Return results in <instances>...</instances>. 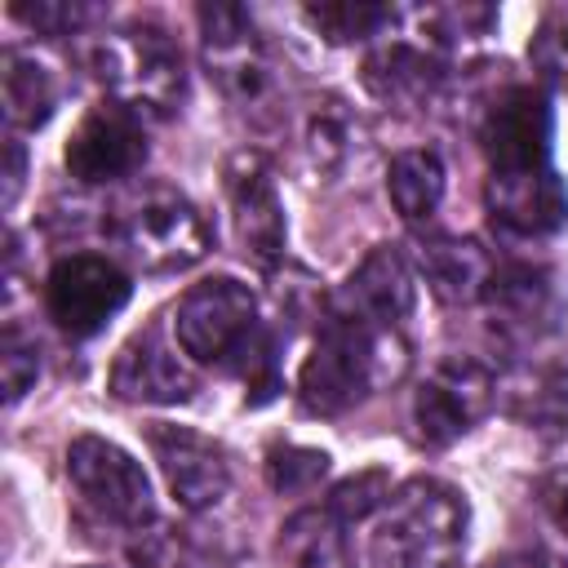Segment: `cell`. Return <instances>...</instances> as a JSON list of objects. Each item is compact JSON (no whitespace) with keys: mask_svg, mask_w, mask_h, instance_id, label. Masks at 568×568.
<instances>
[{"mask_svg":"<svg viewBox=\"0 0 568 568\" xmlns=\"http://www.w3.org/2000/svg\"><path fill=\"white\" fill-rule=\"evenodd\" d=\"M302 18L328 40V44H355L368 36H382V27L395 22L390 4H364V0H337V4H306Z\"/></svg>","mask_w":568,"mask_h":568,"instance_id":"cell-26","label":"cell"},{"mask_svg":"<svg viewBox=\"0 0 568 568\" xmlns=\"http://www.w3.org/2000/svg\"><path fill=\"white\" fill-rule=\"evenodd\" d=\"M506 413L541 439H564L568 435V368H555V364L519 368L506 382Z\"/></svg>","mask_w":568,"mask_h":568,"instance_id":"cell-20","label":"cell"},{"mask_svg":"<svg viewBox=\"0 0 568 568\" xmlns=\"http://www.w3.org/2000/svg\"><path fill=\"white\" fill-rule=\"evenodd\" d=\"M4 155H9V169H4V204H13L18 200V191H22V169H27V160H22V146L9 138V146H4Z\"/></svg>","mask_w":568,"mask_h":568,"instance_id":"cell-33","label":"cell"},{"mask_svg":"<svg viewBox=\"0 0 568 568\" xmlns=\"http://www.w3.org/2000/svg\"><path fill=\"white\" fill-rule=\"evenodd\" d=\"M470 532L466 493L417 475L390 493L373 532V568H462Z\"/></svg>","mask_w":568,"mask_h":568,"instance_id":"cell-3","label":"cell"},{"mask_svg":"<svg viewBox=\"0 0 568 568\" xmlns=\"http://www.w3.org/2000/svg\"><path fill=\"white\" fill-rule=\"evenodd\" d=\"M89 62L102 89L111 93V102L129 106L133 115H164L182 102V89H186L182 49L169 40V31L151 22L106 31L93 44Z\"/></svg>","mask_w":568,"mask_h":568,"instance_id":"cell-4","label":"cell"},{"mask_svg":"<svg viewBox=\"0 0 568 568\" xmlns=\"http://www.w3.org/2000/svg\"><path fill=\"white\" fill-rule=\"evenodd\" d=\"M173 333L191 364L235 373L253 390V404H266L280 390L275 333L257 315V297L248 284L231 275L191 284L173 311Z\"/></svg>","mask_w":568,"mask_h":568,"instance_id":"cell-1","label":"cell"},{"mask_svg":"<svg viewBox=\"0 0 568 568\" xmlns=\"http://www.w3.org/2000/svg\"><path fill=\"white\" fill-rule=\"evenodd\" d=\"M146 448L169 484V493L178 497L182 510H209L226 497L231 488V462L226 448L191 426H169V422H151L146 426Z\"/></svg>","mask_w":568,"mask_h":568,"instance_id":"cell-12","label":"cell"},{"mask_svg":"<svg viewBox=\"0 0 568 568\" xmlns=\"http://www.w3.org/2000/svg\"><path fill=\"white\" fill-rule=\"evenodd\" d=\"M0 373H4V399L18 404L36 377H40V346L36 337H27L18 324L4 328V342H0Z\"/></svg>","mask_w":568,"mask_h":568,"instance_id":"cell-30","label":"cell"},{"mask_svg":"<svg viewBox=\"0 0 568 568\" xmlns=\"http://www.w3.org/2000/svg\"><path fill=\"white\" fill-rule=\"evenodd\" d=\"M346 524L328 506L297 510L275 541V568H351Z\"/></svg>","mask_w":568,"mask_h":568,"instance_id":"cell-21","label":"cell"},{"mask_svg":"<svg viewBox=\"0 0 568 568\" xmlns=\"http://www.w3.org/2000/svg\"><path fill=\"white\" fill-rule=\"evenodd\" d=\"M195 18H200L209 80L240 115L262 120L280 102V75L262 36L253 31V18L240 4H200Z\"/></svg>","mask_w":568,"mask_h":568,"instance_id":"cell-5","label":"cell"},{"mask_svg":"<svg viewBox=\"0 0 568 568\" xmlns=\"http://www.w3.org/2000/svg\"><path fill=\"white\" fill-rule=\"evenodd\" d=\"M413 359L408 333L390 324H359L337 311L320 315L311 355L297 373V399L315 417H342L364 404L373 390H386L404 377Z\"/></svg>","mask_w":568,"mask_h":568,"instance_id":"cell-2","label":"cell"},{"mask_svg":"<svg viewBox=\"0 0 568 568\" xmlns=\"http://www.w3.org/2000/svg\"><path fill=\"white\" fill-rule=\"evenodd\" d=\"M364 84L386 106L422 111L444 89V58L417 40H386L364 58Z\"/></svg>","mask_w":568,"mask_h":568,"instance_id":"cell-18","label":"cell"},{"mask_svg":"<svg viewBox=\"0 0 568 568\" xmlns=\"http://www.w3.org/2000/svg\"><path fill=\"white\" fill-rule=\"evenodd\" d=\"M541 506L555 519V528L568 537V466H559V470H550L541 479Z\"/></svg>","mask_w":568,"mask_h":568,"instance_id":"cell-32","label":"cell"},{"mask_svg":"<svg viewBox=\"0 0 568 568\" xmlns=\"http://www.w3.org/2000/svg\"><path fill=\"white\" fill-rule=\"evenodd\" d=\"M133 284L124 266L98 253H71L53 262L44 275V311L67 337H93L102 333L129 302Z\"/></svg>","mask_w":568,"mask_h":568,"instance_id":"cell-9","label":"cell"},{"mask_svg":"<svg viewBox=\"0 0 568 568\" xmlns=\"http://www.w3.org/2000/svg\"><path fill=\"white\" fill-rule=\"evenodd\" d=\"M106 386L124 404H160V408H169V404H186L200 390V377H195V368H191L182 346H173L160 328H142L120 346Z\"/></svg>","mask_w":568,"mask_h":568,"instance_id":"cell-15","label":"cell"},{"mask_svg":"<svg viewBox=\"0 0 568 568\" xmlns=\"http://www.w3.org/2000/svg\"><path fill=\"white\" fill-rule=\"evenodd\" d=\"M493 568H550L541 555H506V559H497Z\"/></svg>","mask_w":568,"mask_h":568,"instance_id":"cell-34","label":"cell"},{"mask_svg":"<svg viewBox=\"0 0 568 568\" xmlns=\"http://www.w3.org/2000/svg\"><path fill=\"white\" fill-rule=\"evenodd\" d=\"M550 102L532 84L501 89L479 120V146L488 160V173H524L550 164Z\"/></svg>","mask_w":568,"mask_h":568,"instance_id":"cell-10","label":"cell"},{"mask_svg":"<svg viewBox=\"0 0 568 568\" xmlns=\"http://www.w3.org/2000/svg\"><path fill=\"white\" fill-rule=\"evenodd\" d=\"M417 271L444 306H470V302H484L488 280H493L497 266H493V257L484 253L479 240L422 235L417 240Z\"/></svg>","mask_w":568,"mask_h":568,"instance_id":"cell-19","label":"cell"},{"mask_svg":"<svg viewBox=\"0 0 568 568\" xmlns=\"http://www.w3.org/2000/svg\"><path fill=\"white\" fill-rule=\"evenodd\" d=\"M226 204H231V226L240 240V253L253 257L262 271H271L284 257V204L275 191V178L257 151H240L226 164Z\"/></svg>","mask_w":568,"mask_h":568,"instance_id":"cell-14","label":"cell"},{"mask_svg":"<svg viewBox=\"0 0 568 568\" xmlns=\"http://www.w3.org/2000/svg\"><path fill=\"white\" fill-rule=\"evenodd\" d=\"M484 200L493 222L510 235H550L568 222V186L550 164L524 173H488Z\"/></svg>","mask_w":568,"mask_h":568,"instance_id":"cell-17","label":"cell"},{"mask_svg":"<svg viewBox=\"0 0 568 568\" xmlns=\"http://www.w3.org/2000/svg\"><path fill=\"white\" fill-rule=\"evenodd\" d=\"M493 399L497 377L470 355H448L426 373V382L413 395V430L426 448H448L484 422Z\"/></svg>","mask_w":568,"mask_h":568,"instance_id":"cell-8","label":"cell"},{"mask_svg":"<svg viewBox=\"0 0 568 568\" xmlns=\"http://www.w3.org/2000/svg\"><path fill=\"white\" fill-rule=\"evenodd\" d=\"M355 142H359V129H355V115L346 111V102L337 98H324L306 111V124H302V151H306V164L320 173V178H337L351 155H355Z\"/></svg>","mask_w":568,"mask_h":568,"instance_id":"cell-25","label":"cell"},{"mask_svg":"<svg viewBox=\"0 0 568 568\" xmlns=\"http://www.w3.org/2000/svg\"><path fill=\"white\" fill-rule=\"evenodd\" d=\"M386 195L395 204V213L408 226H422L435 217L439 200H444V160L430 146H408L390 160L386 169Z\"/></svg>","mask_w":568,"mask_h":568,"instance_id":"cell-22","label":"cell"},{"mask_svg":"<svg viewBox=\"0 0 568 568\" xmlns=\"http://www.w3.org/2000/svg\"><path fill=\"white\" fill-rule=\"evenodd\" d=\"M413 266L404 262L399 248L390 244H377L351 275L346 284L333 293L328 311L346 315V320H359V324H390V328H404V320L413 315Z\"/></svg>","mask_w":568,"mask_h":568,"instance_id":"cell-16","label":"cell"},{"mask_svg":"<svg viewBox=\"0 0 568 568\" xmlns=\"http://www.w3.org/2000/svg\"><path fill=\"white\" fill-rule=\"evenodd\" d=\"M9 13H13L18 22H27L31 31H40V36H71L75 27H84V22L93 18L89 4H67V0H36V4L13 0Z\"/></svg>","mask_w":568,"mask_h":568,"instance_id":"cell-31","label":"cell"},{"mask_svg":"<svg viewBox=\"0 0 568 568\" xmlns=\"http://www.w3.org/2000/svg\"><path fill=\"white\" fill-rule=\"evenodd\" d=\"M484 306H488L493 337L501 346H510V351L537 346L546 333H555L559 311H564L550 271L524 266V262H510V266H497L493 271L488 293H484Z\"/></svg>","mask_w":568,"mask_h":568,"instance_id":"cell-13","label":"cell"},{"mask_svg":"<svg viewBox=\"0 0 568 568\" xmlns=\"http://www.w3.org/2000/svg\"><path fill=\"white\" fill-rule=\"evenodd\" d=\"M328 475V453L306 444H275L266 453V484L275 493H311Z\"/></svg>","mask_w":568,"mask_h":568,"instance_id":"cell-27","label":"cell"},{"mask_svg":"<svg viewBox=\"0 0 568 568\" xmlns=\"http://www.w3.org/2000/svg\"><path fill=\"white\" fill-rule=\"evenodd\" d=\"M115 235L146 271H186L213 244L204 213L173 186H146L124 200L115 213Z\"/></svg>","mask_w":568,"mask_h":568,"instance_id":"cell-7","label":"cell"},{"mask_svg":"<svg viewBox=\"0 0 568 568\" xmlns=\"http://www.w3.org/2000/svg\"><path fill=\"white\" fill-rule=\"evenodd\" d=\"M67 484L80 506L111 528L142 532L155 519V493L142 462L102 435H75L67 444Z\"/></svg>","mask_w":568,"mask_h":568,"instance_id":"cell-6","label":"cell"},{"mask_svg":"<svg viewBox=\"0 0 568 568\" xmlns=\"http://www.w3.org/2000/svg\"><path fill=\"white\" fill-rule=\"evenodd\" d=\"M417 18V44H426L435 58L448 53H470L497 31V9L488 4H426L413 13Z\"/></svg>","mask_w":568,"mask_h":568,"instance_id":"cell-24","label":"cell"},{"mask_svg":"<svg viewBox=\"0 0 568 568\" xmlns=\"http://www.w3.org/2000/svg\"><path fill=\"white\" fill-rule=\"evenodd\" d=\"M528 58H532V67L541 71L546 84L568 89V4L550 9V13L537 22L532 44H528Z\"/></svg>","mask_w":568,"mask_h":568,"instance_id":"cell-28","label":"cell"},{"mask_svg":"<svg viewBox=\"0 0 568 568\" xmlns=\"http://www.w3.org/2000/svg\"><path fill=\"white\" fill-rule=\"evenodd\" d=\"M58 75L36 53H4V115L13 129H40L58 111Z\"/></svg>","mask_w":568,"mask_h":568,"instance_id":"cell-23","label":"cell"},{"mask_svg":"<svg viewBox=\"0 0 568 568\" xmlns=\"http://www.w3.org/2000/svg\"><path fill=\"white\" fill-rule=\"evenodd\" d=\"M67 173L84 186L124 182L146 160V129L142 115H133L120 102H98L67 138Z\"/></svg>","mask_w":568,"mask_h":568,"instance_id":"cell-11","label":"cell"},{"mask_svg":"<svg viewBox=\"0 0 568 568\" xmlns=\"http://www.w3.org/2000/svg\"><path fill=\"white\" fill-rule=\"evenodd\" d=\"M386 501H390V479H386V470H364V475H355V479H342L324 506H328L342 524H359V519H368L373 510H382Z\"/></svg>","mask_w":568,"mask_h":568,"instance_id":"cell-29","label":"cell"}]
</instances>
